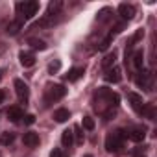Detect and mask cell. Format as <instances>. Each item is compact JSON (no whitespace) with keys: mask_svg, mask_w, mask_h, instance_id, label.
<instances>
[{"mask_svg":"<svg viewBox=\"0 0 157 157\" xmlns=\"http://www.w3.org/2000/svg\"><path fill=\"white\" fill-rule=\"evenodd\" d=\"M93 104H94V111L104 115L105 120H109L111 117H115L117 113V107L120 104V96L117 93H113L111 89H105V87H100L96 93H94V98H93Z\"/></svg>","mask_w":157,"mask_h":157,"instance_id":"cell-1","label":"cell"},{"mask_svg":"<svg viewBox=\"0 0 157 157\" xmlns=\"http://www.w3.org/2000/svg\"><path fill=\"white\" fill-rule=\"evenodd\" d=\"M124 140H126V133L122 129H117V131H113V133L107 135V139H105V150L109 153L120 151V148L124 146Z\"/></svg>","mask_w":157,"mask_h":157,"instance_id":"cell-2","label":"cell"},{"mask_svg":"<svg viewBox=\"0 0 157 157\" xmlns=\"http://www.w3.org/2000/svg\"><path fill=\"white\" fill-rule=\"evenodd\" d=\"M65 94H67V89L63 85H48L46 87V93H44V105H50V104L59 102Z\"/></svg>","mask_w":157,"mask_h":157,"instance_id":"cell-3","label":"cell"},{"mask_svg":"<svg viewBox=\"0 0 157 157\" xmlns=\"http://www.w3.org/2000/svg\"><path fill=\"white\" fill-rule=\"evenodd\" d=\"M17 11L21 15V21L22 19L24 21L26 19H32L39 11V2H35V0H30V2H21V4H17Z\"/></svg>","mask_w":157,"mask_h":157,"instance_id":"cell-4","label":"cell"},{"mask_svg":"<svg viewBox=\"0 0 157 157\" xmlns=\"http://www.w3.org/2000/svg\"><path fill=\"white\" fill-rule=\"evenodd\" d=\"M137 85L140 87V89H144L146 93H150L151 89H153V74L150 72V70H139V74H137Z\"/></svg>","mask_w":157,"mask_h":157,"instance_id":"cell-5","label":"cell"},{"mask_svg":"<svg viewBox=\"0 0 157 157\" xmlns=\"http://www.w3.org/2000/svg\"><path fill=\"white\" fill-rule=\"evenodd\" d=\"M104 78H105V82H109V83H118L122 80V68L118 65H113L111 68L105 70V76Z\"/></svg>","mask_w":157,"mask_h":157,"instance_id":"cell-6","label":"cell"},{"mask_svg":"<svg viewBox=\"0 0 157 157\" xmlns=\"http://www.w3.org/2000/svg\"><path fill=\"white\" fill-rule=\"evenodd\" d=\"M13 85H15V93H17L19 100H21V102H28V96H30V89H28V85H26L22 80H15Z\"/></svg>","mask_w":157,"mask_h":157,"instance_id":"cell-7","label":"cell"},{"mask_svg":"<svg viewBox=\"0 0 157 157\" xmlns=\"http://www.w3.org/2000/svg\"><path fill=\"white\" fill-rule=\"evenodd\" d=\"M128 137L135 142H142L144 137H146V128L144 126H133L129 131H128Z\"/></svg>","mask_w":157,"mask_h":157,"instance_id":"cell-8","label":"cell"},{"mask_svg":"<svg viewBox=\"0 0 157 157\" xmlns=\"http://www.w3.org/2000/svg\"><path fill=\"white\" fill-rule=\"evenodd\" d=\"M118 15L124 19V21H131L135 17V8L131 4H120L118 6Z\"/></svg>","mask_w":157,"mask_h":157,"instance_id":"cell-9","label":"cell"},{"mask_svg":"<svg viewBox=\"0 0 157 157\" xmlns=\"http://www.w3.org/2000/svg\"><path fill=\"white\" fill-rule=\"evenodd\" d=\"M128 100L131 102V107H133L137 113H140V111H142L144 102H142V96H140V94H137V93H128Z\"/></svg>","mask_w":157,"mask_h":157,"instance_id":"cell-10","label":"cell"},{"mask_svg":"<svg viewBox=\"0 0 157 157\" xmlns=\"http://www.w3.org/2000/svg\"><path fill=\"white\" fill-rule=\"evenodd\" d=\"M22 140H24L26 146L35 148V146H39V133H35V131H28V133H24Z\"/></svg>","mask_w":157,"mask_h":157,"instance_id":"cell-11","label":"cell"},{"mask_svg":"<svg viewBox=\"0 0 157 157\" xmlns=\"http://www.w3.org/2000/svg\"><path fill=\"white\" fill-rule=\"evenodd\" d=\"M83 74H85V68H83V67H74V68L68 70L67 80H68V82H78L80 78H83Z\"/></svg>","mask_w":157,"mask_h":157,"instance_id":"cell-12","label":"cell"},{"mask_svg":"<svg viewBox=\"0 0 157 157\" xmlns=\"http://www.w3.org/2000/svg\"><path fill=\"white\" fill-rule=\"evenodd\" d=\"M131 63H133V67H135L137 70H142V68H144V52H142V50L133 52V56H131Z\"/></svg>","mask_w":157,"mask_h":157,"instance_id":"cell-13","label":"cell"},{"mask_svg":"<svg viewBox=\"0 0 157 157\" xmlns=\"http://www.w3.org/2000/svg\"><path fill=\"white\" fill-rule=\"evenodd\" d=\"M61 10H63V2H61V0H54V2L48 4V11H46V15H50V17H59Z\"/></svg>","mask_w":157,"mask_h":157,"instance_id":"cell-14","label":"cell"},{"mask_svg":"<svg viewBox=\"0 0 157 157\" xmlns=\"http://www.w3.org/2000/svg\"><path fill=\"white\" fill-rule=\"evenodd\" d=\"M19 59H21V65L22 67H33L35 65V56L32 52H21L19 54Z\"/></svg>","mask_w":157,"mask_h":157,"instance_id":"cell-15","label":"cell"},{"mask_svg":"<svg viewBox=\"0 0 157 157\" xmlns=\"http://www.w3.org/2000/svg\"><path fill=\"white\" fill-rule=\"evenodd\" d=\"M8 117H10V120L11 122H21L22 118H24V111L21 109V107H10V111H8Z\"/></svg>","mask_w":157,"mask_h":157,"instance_id":"cell-16","label":"cell"},{"mask_svg":"<svg viewBox=\"0 0 157 157\" xmlns=\"http://www.w3.org/2000/svg\"><path fill=\"white\" fill-rule=\"evenodd\" d=\"M115 63H117V52L113 50V52L105 54V57H104V61H102V68H104V70H107V68H111Z\"/></svg>","mask_w":157,"mask_h":157,"instance_id":"cell-17","label":"cell"},{"mask_svg":"<svg viewBox=\"0 0 157 157\" xmlns=\"http://www.w3.org/2000/svg\"><path fill=\"white\" fill-rule=\"evenodd\" d=\"M140 115H142L144 118H148V120H155V105H153V104H144Z\"/></svg>","mask_w":157,"mask_h":157,"instance_id":"cell-18","label":"cell"},{"mask_svg":"<svg viewBox=\"0 0 157 157\" xmlns=\"http://www.w3.org/2000/svg\"><path fill=\"white\" fill-rule=\"evenodd\" d=\"M21 30H22V21H21V19H15V21H11V22L8 24V33H10V35H17Z\"/></svg>","mask_w":157,"mask_h":157,"instance_id":"cell-19","label":"cell"},{"mask_svg":"<svg viewBox=\"0 0 157 157\" xmlns=\"http://www.w3.org/2000/svg\"><path fill=\"white\" fill-rule=\"evenodd\" d=\"M54 118H56V122H67L70 118V113H68V109L61 107V109H56L54 111Z\"/></svg>","mask_w":157,"mask_h":157,"instance_id":"cell-20","label":"cell"},{"mask_svg":"<svg viewBox=\"0 0 157 157\" xmlns=\"http://www.w3.org/2000/svg\"><path fill=\"white\" fill-rule=\"evenodd\" d=\"M72 142H74V133H72V129H65L63 135H61V144H63L65 148H70Z\"/></svg>","mask_w":157,"mask_h":157,"instance_id":"cell-21","label":"cell"},{"mask_svg":"<svg viewBox=\"0 0 157 157\" xmlns=\"http://www.w3.org/2000/svg\"><path fill=\"white\" fill-rule=\"evenodd\" d=\"M13 140H15V133H11V131H6V133H2V137H0V144L2 146H11Z\"/></svg>","mask_w":157,"mask_h":157,"instance_id":"cell-22","label":"cell"},{"mask_svg":"<svg viewBox=\"0 0 157 157\" xmlns=\"http://www.w3.org/2000/svg\"><path fill=\"white\" fill-rule=\"evenodd\" d=\"M28 44L33 48V50H46V43L43 39H30Z\"/></svg>","mask_w":157,"mask_h":157,"instance_id":"cell-23","label":"cell"},{"mask_svg":"<svg viewBox=\"0 0 157 157\" xmlns=\"http://www.w3.org/2000/svg\"><path fill=\"white\" fill-rule=\"evenodd\" d=\"M59 68H61V61H59V59H56V61H52V63L48 65V74H52V76H54V74H57V72H59Z\"/></svg>","mask_w":157,"mask_h":157,"instance_id":"cell-24","label":"cell"},{"mask_svg":"<svg viewBox=\"0 0 157 157\" xmlns=\"http://www.w3.org/2000/svg\"><path fill=\"white\" fill-rule=\"evenodd\" d=\"M109 17H111V10H109V8H104V10L98 13V22H105Z\"/></svg>","mask_w":157,"mask_h":157,"instance_id":"cell-25","label":"cell"},{"mask_svg":"<svg viewBox=\"0 0 157 157\" xmlns=\"http://www.w3.org/2000/svg\"><path fill=\"white\" fill-rule=\"evenodd\" d=\"M83 129H87V131L94 129V120L91 117H83Z\"/></svg>","mask_w":157,"mask_h":157,"instance_id":"cell-26","label":"cell"},{"mask_svg":"<svg viewBox=\"0 0 157 157\" xmlns=\"http://www.w3.org/2000/svg\"><path fill=\"white\" fill-rule=\"evenodd\" d=\"M72 133H74V137H76V142H78V144H82V142H83V131H82V128H80V126H76Z\"/></svg>","mask_w":157,"mask_h":157,"instance_id":"cell-27","label":"cell"},{"mask_svg":"<svg viewBox=\"0 0 157 157\" xmlns=\"http://www.w3.org/2000/svg\"><path fill=\"white\" fill-rule=\"evenodd\" d=\"M33 122H35V117H33V115H24V124L32 126Z\"/></svg>","mask_w":157,"mask_h":157,"instance_id":"cell-28","label":"cell"},{"mask_svg":"<svg viewBox=\"0 0 157 157\" xmlns=\"http://www.w3.org/2000/svg\"><path fill=\"white\" fill-rule=\"evenodd\" d=\"M50 157H63V153H61V150H59V148H54V150H52V153H50Z\"/></svg>","mask_w":157,"mask_h":157,"instance_id":"cell-29","label":"cell"},{"mask_svg":"<svg viewBox=\"0 0 157 157\" xmlns=\"http://www.w3.org/2000/svg\"><path fill=\"white\" fill-rule=\"evenodd\" d=\"M6 50H8V44H6V43H0V56H2Z\"/></svg>","mask_w":157,"mask_h":157,"instance_id":"cell-30","label":"cell"},{"mask_svg":"<svg viewBox=\"0 0 157 157\" xmlns=\"http://www.w3.org/2000/svg\"><path fill=\"white\" fill-rule=\"evenodd\" d=\"M4 100H6V93L0 89V104H4Z\"/></svg>","mask_w":157,"mask_h":157,"instance_id":"cell-31","label":"cell"},{"mask_svg":"<svg viewBox=\"0 0 157 157\" xmlns=\"http://www.w3.org/2000/svg\"><path fill=\"white\" fill-rule=\"evenodd\" d=\"M2 76H4V68H0V80H2Z\"/></svg>","mask_w":157,"mask_h":157,"instance_id":"cell-32","label":"cell"},{"mask_svg":"<svg viewBox=\"0 0 157 157\" xmlns=\"http://www.w3.org/2000/svg\"><path fill=\"white\" fill-rule=\"evenodd\" d=\"M83 157H93V155H91V153H87V155H83Z\"/></svg>","mask_w":157,"mask_h":157,"instance_id":"cell-33","label":"cell"}]
</instances>
